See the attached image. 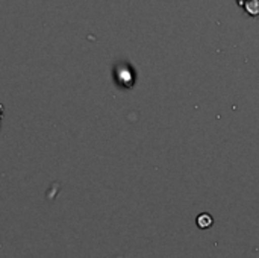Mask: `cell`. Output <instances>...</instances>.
<instances>
[{"label":"cell","instance_id":"6da1fadb","mask_svg":"<svg viewBox=\"0 0 259 258\" xmlns=\"http://www.w3.org/2000/svg\"><path fill=\"white\" fill-rule=\"evenodd\" d=\"M196 224H197V227L200 230H208V228H211L214 225V219H212V216L209 213H202V214L197 216Z\"/></svg>","mask_w":259,"mask_h":258},{"label":"cell","instance_id":"7a4b0ae2","mask_svg":"<svg viewBox=\"0 0 259 258\" xmlns=\"http://www.w3.org/2000/svg\"><path fill=\"white\" fill-rule=\"evenodd\" d=\"M244 9L247 11V14H250L252 17L259 15V0H247L244 5Z\"/></svg>","mask_w":259,"mask_h":258},{"label":"cell","instance_id":"3957f363","mask_svg":"<svg viewBox=\"0 0 259 258\" xmlns=\"http://www.w3.org/2000/svg\"><path fill=\"white\" fill-rule=\"evenodd\" d=\"M237 2H238V5H240V6H244L247 0H237Z\"/></svg>","mask_w":259,"mask_h":258},{"label":"cell","instance_id":"277c9868","mask_svg":"<svg viewBox=\"0 0 259 258\" xmlns=\"http://www.w3.org/2000/svg\"><path fill=\"white\" fill-rule=\"evenodd\" d=\"M2 111H3V105H0V116H2Z\"/></svg>","mask_w":259,"mask_h":258}]
</instances>
